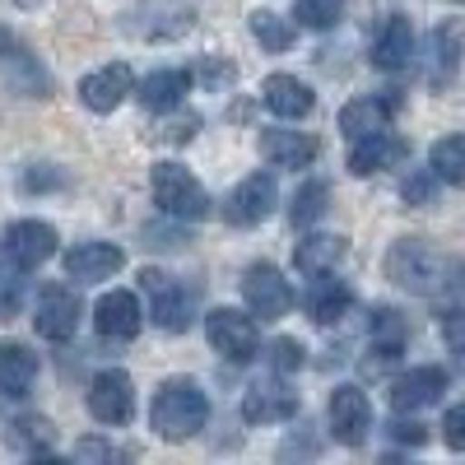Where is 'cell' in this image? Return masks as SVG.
<instances>
[{"label": "cell", "instance_id": "obj_18", "mask_svg": "<svg viewBox=\"0 0 465 465\" xmlns=\"http://www.w3.org/2000/svg\"><path fill=\"white\" fill-rule=\"evenodd\" d=\"M131 89H135L131 65H122V61H116V65H103V70H94V74H84V80H80V98H84L89 112H112V107H122Z\"/></svg>", "mask_w": 465, "mask_h": 465}, {"label": "cell", "instance_id": "obj_14", "mask_svg": "<svg viewBox=\"0 0 465 465\" xmlns=\"http://www.w3.org/2000/svg\"><path fill=\"white\" fill-rule=\"evenodd\" d=\"M126 265V252L112 247V242H80L65 252V275L74 284H98V280H112L116 270Z\"/></svg>", "mask_w": 465, "mask_h": 465}, {"label": "cell", "instance_id": "obj_4", "mask_svg": "<svg viewBox=\"0 0 465 465\" xmlns=\"http://www.w3.org/2000/svg\"><path fill=\"white\" fill-rule=\"evenodd\" d=\"M205 335H210V344L219 349V354L232 359V363L256 359V349H261L256 317L238 312V307H214V312H205Z\"/></svg>", "mask_w": 465, "mask_h": 465}, {"label": "cell", "instance_id": "obj_41", "mask_svg": "<svg viewBox=\"0 0 465 465\" xmlns=\"http://www.w3.org/2000/svg\"><path fill=\"white\" fill-rule=\"evenodd\" d=\"M205 74H210V84H228V80H232V65H228V61H223V65H219V61H210V70H205Z\"/></svg>", "mask_w": 465, "mask_h": 465}, {"label": "cell", "instance_id": "obj_36", "mask_svg": "<svg viewBox=\"0 0 465 465\" xmlns=\"http://www.w3.org/2000/svg\"><path fill=\"white\" fill-rule=\"evenodd\" d=\"M433 173H414L405 186H401V196H405V205H429L433 201Z\"/></svg>", "mask_w": 465, "mask_h": 465}, {"label": "cell", "instance_id": "obj_28", "mask_svg": "<svg viewBox=\"0 0 465 465\" xmlns=\"http://www.w3.org/2000/svg\"><path fill=\"white\" fill-rule=\"evenodd\" d=\"M252 37H256L265 52H289V43H293V24L280 19L275 10H252Z\"/></svg>", "mask_w": 465, "mask_h": 465}, {"label": "cell", "instance_id": "obj_19", "mask_svg": "<svg viewBox=\"0 0 465 465\" xmlns=\"http://www.w3.org/2000/svg\"><path fill=\"white\" fill-rule=\"evenodd\" d=\"M410 61H414V28L405 15H391L372 43V65L377 70H405Z\"/></svg>", "mask_w": 465, "mask_h": 465}, {"label": "cell", "instance_id": "obj_43", "mask_svg": "<svg viewBox=\"0 0 465 465\" xmlns=\"http://www.w3.org/2000/svg\"><path fill=\"white\" fill-rule=\"evenodd\" d=\"M19 5H43V0H19Z\"/></svg>", "mask_w": 465, "mask_h": 465}, {"label": "cell", "instance_id": "obj_17", "mask_svg": "<svg viewBox=\"0 0 465 465\" xmlns=\"http://www.w3.org/2000/svg\"><path fill=\"white\" fill-rule=\"evenodd\" d=\"M405 153H410V144H405L401 135H391V131L359 135L354 149H349V173H354V177H372V173H381V168L401 163Z\"/></svg>", "mask_w": 465, "mask_h": 465}, {"label": "cell", "instance_id": "obj_6", "mask_svg": "<svg viewBox=\"0 0 465 465\" xmlns=\"http://www.w3.org/2000/svg\"><path fill=\"white\" fill-rule=\"evenodd\" d=\"M140 289L149 293V317L153 326H163V331H186L191 322V293L168 275V270H144L140 275Z\"/></svg>", "mask_w": 465, "mask_h": 465}, {"label": "cell", "instance_id": "obj_9", "mask_svg": "<svg viewBox=\"0 0 465 465\" xmlns=\"http://www.w3.org/2000/svg\"><path fill=\"white\" fill-rule=\"evenodd\" d=\"M89 414L98 423H107V429H116V423H131L135 414V381L122 372V368H107L94 377L89 386Z\"/></svg>", "mask_w": 465, "mask_h": 465}, {"label": "cell", "instance_id": "obj_5", "mask_svg": "<svg viewBox=\"0 0 465 465\" xmlns=\"http://www.w3.org/2000/svg\"><path fill=\"white\" fill-rule=\"evenodd\" d=\"M242 298L252 307V317L280 322V317H289V307H293V284L270 261H256V265H247V275H242Z\"/></svg>", "mask_w": 465, "mask_h": 465}, {"label": "cell", "instance_id": "obj_33", "mask_svg": "<svg viewBox=\"0 0 465 465\" xmlns=\"http://www.w3.org/2000/svg\"><path fill=\"white\" fill-rule=\"evenodd\" d=\"M302 354H307V349L298 340H289V335H280L275 344H270V363H275V372H298Z\"/></svg>", "mask_w": 465, "mask_h": 465}, {"label": "cell", "instance_id": "obj_42", "mask_svg": "<svg viewBox=\"0 0 465 465\" xmlns=\"http://www.w3.org/2000/svg\"><path fill=\"white\" fill-rule=\"evenodd\" d=\"M15 52H19V43H15V37H10L5 28H0V61H10Z\"/></svg>", "mask_w": 465, "mask_h": 465}, {"label": "cell", "instance_id": "obj_34", "mask_svg": "<svg viewBox=\"0 0 465 465\" xmlns=\"http://www.w3.org/2000/svg\"><path fill=\"white\" fill-rule=\"evenodd\" d=\"M442 340H447L451 354H465V302H456V307L442 312Z\"/></svg>", "mask_w": 465, "mask_h": 465}, {"label": "cell", "instance_id": "obj_23", "mask_svg": "<svg viewBox=\"0 0 465 465\" xmlns=\"http://www.w3.org/2000/svg\"><path fill=\"white\" fill-rule=\"evenodd\" d=\"M312 293H307V317H312L317 326H340L349 317V307H354V293H349L344 284L326 280V275H312Z\"/></svg>", "mask_w": 465, "mask_h": 465}, {"label": "cell", "instance_id": "obj_29", "mask_svg": "<svg viewBox=\"0 0 465 465\" xmlns=\"http://www.w3.org/2000/svg\"><path fill=\"white\" fill-rule=\"evenodd\" d=\"M326 205H331V186L326 182H307V186H298V196L289 205V219L293 223H317L326 214Z\"/></svg>", "mask_w": 465, "mask_h": 465}, {"label": "cell", "instance_id": "obj_26", "mask_svg": "<svg viewBox=\"0 0 465 465\" xmlns=\"http://www.w3.org/2000/svg\"><path fill=\"white\" fill-rule=\"evenodd\" d=\"M186 89H191V74L186 70H153L149 80L140 84V103L149 112H173L186 98Z\"/></svg>", "mask_w": 465, "mask_h": 465}, {"label": "cell", "instance_id": "obj_1", "mask_svg": "<svg viewBox=\"0 0 465 465\" xmlns=\"http://www.w3.org/2000/svg\"><path fill=\"white\" fill-rule=\"evenodd\" d=\"M386 280L419 293V298H433V293H442L460 280V265L433 242L401 238V242H391V252H386Z\"/></svg>", "mask_w": 465, "mask_h": 465}, {"label": "cell", "instance_id": "obj_20", "mask_svg": "<svg viewBox=\"0 0 465 465\" xmlns=\"http://www.w3.org/2000/svg\"><path fill=\"white\" fill-rule=\"evenodd\" d=\"M261 98H265L270 112H275V116H289V122L307 116V112H312V103H317V94L307 89L298 74H270L265 89H261Z\"/></svg>", "mask_w": 465, "mask_h": 465}, {"label": "cell", "instance_id": "obj_25", "mask_svg": "<svg viewBox=\"0 0 465 465\" xmlns=\"http://www.w3.org/2000/svg\"><path fill=\"white\" fill-rule=\"evenodd\" d=\"M33 377H37V354H28V349L15 344V340L0 344V396H10V401L28 396Z\"/></svg>", "mask_w": 465, "mask_h": 465}, {"label": "cell", "instance_id": "obj_10", "mask_svg": "<svg viewBox=\"0 0 465 465\" xmlns=\"http://www.w3.org/2000/svg\"><path fill=\"white\" fill-rule=\"evenodd\" d=\"M275 201H280L275 177H270V173H252V177H242L238 186H232V196L223 201V214H228V223L252 228V223L275 214Z\"/></svg>", "mask_w": 465, "mask_h": 465}, {"label": "cell", "instance_id": "obj_15", "mask_svg": "<svg viewBox=\"0 0 465 465\" xmlns=\"http://www.w3.org/2000/svg\"><path fill=\"white\" fill-rule=\"evenodd\" d=\"M442 391H447V372L442 368H410V372H401L391 381V410L396 414H414L423 405L442 401Z\"/></svg>", "mask_w": 465, "mask_h": 465}, {"label": "cell", "instance_id": "obj_39", "mask_svg": "<svg viewBox=\"0 0 465 465\" xmlns=\"http://www.w3.org/2000/svg\"><path fill=\"white\" fill-rule=\"evenodd\" d=\"M47 186H61L56 173H24V191H47Z\"/></svg>", "mask_w": 465, "mask_h": 465}, {"label": "cell", "instance_id": "obj_13", "mask_svg": "<svg viewBox=\"0 0 465 465\" xmlns=\"http://www.w3.org/2000/svg\"><path fill=\"white\" fill-rule=\"evenodd\" d=\"M140 322H144V312H140V298L131 289H112L94 307V326L107 340H135L140 335Z\"/></svg>", "mask_w": 465, "mask_h": 465}, {"label": "cell", "instance_id": "obj_16", "mask_svg": "<svg viewBox=\"0 0 465 465\" xmlns=\"http://www.w3.org/2000/svg\"><path fill=\"white\" fill-rule=\"evenodd\" d=\"M298 414V391L284 381H252L242 396V419L247 423H284Z\"/></svg>", "mask_w": 465, "mask_h": 465}, {"label": "cell", "instance_id": "obj_24", "mask_svg": "<svg viewBox=\"0 0 465 465\" xmlns=\"http://www.w3.org/2000/svg\"><path fill=\"white\" fill-rule=\"evenodd\" d=\"M391 112H396V98H354V103L340 112V131H344L349 140L372 135V131H386Z\"/></svg>", "mask_w": 465, "mask_h": 465}, {"label": "cell", "instance_id": "obj_21", "mask_svg": "<svg viewBox=\"0 0 465 465\" xmlns=\"http://www.w3.org/2000/svg\"><path fill=\"white\" fill-rule=\"evenodd\" d=\"M344 252H349L344 238H335V232H312V238H302L293 247V265L302 270L307 280H312V275H331V270L344 261Z\"/></svg>", "mask_w": 465, "mask_h": 465}, {"label": "cell", "instance_id": "obj_7", "mask_svg": "<svg viewBox=\"0 0 465 465\" xmlns=\"http://www.w3.org/2000/svg\"><path fill=\"white\" fill-rule=\"evenodd\" d=\"M80 298H74V289H65V284H47L43 293H37V307H33V326H37V335L43 340H52V344H61V340H70L74 331H80Z\"/></svg>", "mask_w": 465, "mask_h": 465}, {"label": "cell", "instance_id": "obj_37", "mask_svg": "<svg viewBox=\"0 0 465 465\" xmlns=\"http://www.w3.org/2000/svg\"><path fill=\"white\" fill-rule=\"evenodd\" d=\"M74 460H122L112 442H98V438H80L74 442Z\"/></svg>", "mask_w": 465, "mask_h": 465}, {"label": "cell", "instance_id": "obj_35", "mask_svg": "<svg viewBox=\"0 0 465 465\" xmlns=\"http://www.w3.org/2000/svg\"><path fill=\"white\" fill-rule=\"evenodd\" d=\"M442 438H447L451 451H465V401L447 410V419H442Z\"/></svg>", "mask_w": 465, "mask_h": 465}, {"label": "cell", "instance_id": "obj_22", "mask_svg": "<svg viewBox=\"0 0 465 465\" xmlns=\"http://www.w3.org/2000/svg\"><path fill=\"white\" fill-rule=\"evenodd\" d=\"M261 153H265V163H275V168H307L317 159V140L302 135V131H265Z\"/></svg>", "mask_w": 465, "mask_h": 465}, {"label": "cell", "instance_id": "obj_40", "mask_svg": "<svg viewBox=\"0 0 465 465\" xmlns=\"http://www.w3.org/2000/svg\"><path fill=\"white\" fill-rule=\"evenodd\" d=\"M196 135V116H186V122H173L168 126V140H191Z\"/></svg>", "mask_w": 465, "mask_h": 465}, {"label": "cell", "instance_id": "obj_38", "mask_svg": "<svg viewBox=\"0 0 465 465\" xmlns=\"http://www.w3.org/2000/svg\"><path fill=\"white\" fill-rule=\"evenodd\" d=\"M391 433H396L401 442H410V447H423V442H429V433H423L419 423H391Z\"/></svg>", "mask_w": 465, "mask_h": 465}, {"label": "cell", "instance_id": "obj_32", "mask_svg": "<svg viewBox=\"0 0 465 465\" xmlns=\"http://www.w3.org/2000/svg\"><path fill=\"white\" fill-rule=\"evenodd\" d=\"M368 335H372V344L401 349V344H405V317L396 312V307H372V317H368Z\"/></svg>", "mask_w": 465, "mask_h": 465}, {"label": "cell", "instance_id": "obj_8", "mask_svg": "<svg viewBox=\"0 0 465 465\" xmlns=\"http://www.w3.org/2000/svg\"><path fill=\"white\" fill-rule=\"evenodd\" d=\"M122 19H126V33L159 43V37H182L191 28V19H196V10L186 0H149V5H131Z\"/></svg>", "mask_w": 465, "mask_h": 465}, {"label": "cell", "instance_id": "obj_11", "mask_svg": "<svg viewBox=\"0 0 465 465\" xmlns=\"http://www.w3.org/2000/svg\"><path fill=\"white\" fill-rule=\"evenodd\" d=\"M5 256L15 261V270H37L56 256V228L43 219H19L5 232Z\"/></svg>", "mask_w": 465, "mask_h": 465}, {"label": "cell", "instance_id": "obj_3", "mask_svg": "<svg viewBox=\"0 0 465 465\" xmlns=\"http://www.w3.org/2000/svg\"><path fill=\"white\" fill-rule=\"evenodd\" d=\"M149 186H153V205H159L163 214H173V219H205L210 214L205 186L182 163H159L153 177H149Z\"/></svg>", "mask_w": 465, "mask_h": 465}, {"label": "cell", "instance_id": "obj_30", "mask_svg": "<svg viewBox=\"0 0 465 465\" xmlns=\"http://www.w3.org/2000/svg\"><path fill=\"white\" fill-rule=\"evenodd\" d=\"M10 442L33 451V456H52V423L47 419H15L10 423Z\"/></svg>", "mask_w": 465, "mask_h": 465}, {"label": "cell", "instance_id": "obj_27", "mask_svg": "<svg viewBox=\"0 0 465 465\" xmlns=\"http://www.w3.org/2000/svg\"><path fill=\"white\" fill-rule=\"evenodd\" d=\"M429 173L447 186H465V135H442L429 149Z\"/></svg>", "mask_w": 465, "mask_h": 465}, {"label": "cell", "instance_id": "obj_12", "mask_svg": "<svg viewBox=\"0 0 465 465\" xmlns=\"http://www.w3.org/2000/svg\"><path fill=\"white\" fill-rule=\"evenodd\" d=\"M368 429H372V405H368V396L359 391V386H335V391H331V433H335V442L363 447Z\"/></svg>", "mask_w": 465, "mask_h": 465}, {"label": "cell", "instance_id": "obj_31", "mask_svg": "<svg viewBox=\"0 0 465 465\" xmlns=\"http://www.w3.org/2000/svg\"><path fill=\"white\" fill-rule=\"evenodd\" d=\"M340 15H344V0H293V19L302 28H312V33L335 28Z\"/></svg>", "mask_w": 465, "mask_h": 465}, {"label": "cell", "instance_id": "obj_2", "mask_svg": "<svg viewBox=\"0 0 465 465\" xmlns=\"http://www.w3.org/2000/svg\"><path fill=\"white\" fill-rule=\"evenodd\" d=\"M205 419H210V401H205V391L191 377L163 381L159 396H153V405H149V423H153V433H159L163 442L196 438L205 429Z\"/></svg>", "mask_w": 465, "mask_h": 465}]
</instances>
